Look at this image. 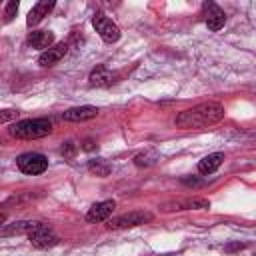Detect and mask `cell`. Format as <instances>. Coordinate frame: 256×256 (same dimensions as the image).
Wrapping results in <instances>:
<instances>
[{
  "mask_svg": "<svg viewBox=\"0 0 256 256\" xmlns=\"http://www.w3.org/2000/svg\"><path fill=\"white\" fill-rule=\"evenodd\" d=\"M224 118V106L218 102H202L196 104L188 110H182L176 118L174 124L178 128H206Z\"/></svg>",
  "mask_w": 256,
  "mask_h": 256,
  "instance_id": "cell-1",
  "label": "cell"
},
{
  "mask_svg": "<svg viewBox=\"0 0 256 256\" xmlns=\"http://www.w3.org/2000/svg\"><path fill=\"white\" fill-rule=\"evenodd\" d=\"M10 136L20 138V140H36V138H44L52 132V120L50 118H28V120H20L14 122L8 128Z\"/></svg>",
  "mask_w": 256,
  "mask_h": 256,
  "instance_id": "cell-2",
  "label": "cell"
},
{
  "mask_svg": "<svg viewBox=\"0 0 256 256\" xmlns=\"http://www.w3.org/2000/svg\"><path fill=\"white\" fill-rule=\"evenodd\" d=\"M16 166H18L20 172L36 176V174L46 172V168H48V158H46L44 154H40V152H24V154H20V156L16 158Z\"/></svg>",
  "mask_w": 256,
  "mask_h": 256,
  "instance_id": "cell-3",
  "label": "cell"
},
{
  "mask_svg": "<svg viewBox=\"0 0 256 256\" xmlns=\"http://www.w3.org/2000/svg\"><path fill=\"white\" fill-rule=\"evenodd\" d=\"M152 220V214L146 212V210H132V212H126L122 216H116L112 220H108V228H114V230H120V228H132V226H140V224H146Z\"/></svg>",
  "mask_w": 256,
  "mask_h": 256,
  "instance_id": "cell-4",
  "label": "cell"
},
{
  "mask_svg": "<svg viewBox=\"0 0 256 256\" xmlns=\"http://www.w3.org/2000/svg\"><path fill=\"white\" fill-rule=\"evenodd\" d=\"M92 26L96 28V32L100 34V38H102L104 42L112 44V42H118V40H120V28H118L110 18H106L102 12L94 14Z\"/></svg>",
  "mask_w": 256,
  "mask_h": 256,
  "instance_id": "cell-5",
  "label": "cell"
},
{
  "mask_svg": "<svg viewBox=\"0 0 256 256\" xmlns=\"http://www.w3.org/2000/svg\"><path fill=\"white\" fill-rule=\"evenodd\" d=\"M28 240H30V244L34 248H52V246L58 244V236L46 224H42L40 228H36L34 232H30L28 234Z\"/></svg>",
  "mask_w": 256,
  "mask_h": 256,
  "instance_id": "cell-6",
  "label": "cell"
},
{
  "mask_svg": "<svg viewBox=\"0 0 256 256\" xmlns=\"http://www.w3.org/2000/svg\"><path fill=\"white\" fill-rule=\"evenodd\" d=\"M116 78H118L116 72L108 70L104 64H98V66L90 72V76H88V84H90L92 88H106V86H112V84L116 82Z\"/></svg>",
  "mask_w": 256,
  "mask_h": 256,
  "instance_id": "cell-7",
  "label": "cell"
},
{
  "mask_svg": "<svg viewBox=\"0 0 256 256\" xmlns=\"http://www.w3.org/2000/svg\"><path fill=\"white\" fill-rule=\"evenodd\" d=\"M202 8H204V16H206V26H208V30H212V32L220 30V28L224 26V22H226L224 10H222L218 4H214V2H204Z\"/></svg>",
  "mask_w": 256,
  "mask_h": 256,
  "instance_id": "cell-8",
  "label": "cell"
},
{
  "mask_svg": "<svg viewBox=\"0 0 256 256\" xmlns=\"http://www.w3.org/2000/svg\"><path fill=\"white\" fill-rule=\"evenodd\" d=\"M114 208H116V202H114V200L98 202V204H94V206L88 210L86 222H90V224H94V222H104V220L110 218V214L114 212Z\"/></svg>",
  "mask_w": 256,
  "mask_h": 256,
  "instance_id": "cell-9",
  "label": "cell"
},
{
  "mask_svg": "<svg viewBox=\"0 0 256 256\" xmlns=\"http://www.w3.org/2000/svg\"><path fill=\"white\" fill-rule=\"evenodd\" d=\"M66 50H68V44H64V42L54 44V46H50L48 50H44V52L38 56V64L44 66V68H50V66L58 64V62L64 58Z\"/></svg>",
  "mask_w": 256,
  "mask_h": 256,
  "instance_id": "cell-10",
  "label": "cell"
},
{
  "mask_svg": "<svg viewBox=\"0 0 256 256\" xmlns=\"http://www.w3.org/2000/svg\"><path fill=\"white\" fill-rule=\"evenodd\" d=\"M98 116V108L96 106H76V108H68L62 118L66 122H84V120H92Z\"/></svg>",
  "mask_w": 256,
  "mask_h": 256,
  "instance_id": "cell-11",
  "label": "cell"
},
{
  "mask_svg": "<svg viewBox=\"0 0 256 256\" xmlns=\"http://www.w3.org/2000/svg\"><path fill=\"white\" fill-rule=\"evenodd\" d=\"M44 222H38V220H20V222H12V224H8L6 228H2L0 230V234L2 236H12V234H30V232H34L36 228H40Z\"/></svg>",
  "mask_w": 256,
  "mask_h": 256,
  "instance_id": "cell-12",
  "label": "cell"
},
{
  "mask_svg": "<svg viewBox=\"0 0 256 256\" xmlns=\"http://www.w3.org/2000/svg\"><path fill=\"white\" fill-rule=\"evenodd\" d=\"M200 208H210V202L204 198H188V200L168 202L162 206V210H166V212H170V210H200Z\"/></svg>",
  "mask_w": 256,
  "mask_h": 256,
  "instance_id": "cell-13",
  "label": "cell"
},
{
  "mask_svg": "<svg viewBox=\"0 0 256 256\" xmlns=\"http://www.w3.org/2000/svg\"><path fill=\"white\" fill-rule=\"evenodd\" d=\"M28 44L36 50H48L54 44V34L50 30H32L28 34Z\"/></svg>",
  "mask_w": 256,
  "mask_h": 256,
  "instance_id": "cell-14",
  "label": "cell"
},
{
  "mask_svg": "<svg viewBox=\"0 0 256 256\" xmlns=\"http://www.w3.org/2000/svg\"><path fill=\"white\" fill-rule=\"evenodd\" d=\"M54 8V2L52 0H42V2H36L32 6V10L28 12V18H26V24L28 26H36L44 16H48V12Z\"/></svg>",
  "mask_w": 256,
  "mask_h": 256,
  "instance_id": "cell-15",
  "label": "cell"
},
{
  "mask_svg": "<svg viewBox=\"0 0 256 256\" xmlns=\"http://www.w3.org/2000/svg\"><path fill=\"white\" fill-rule=\"evenodd\" d=\"M224 162V154L222 152H214V154H208L204 156L200 162H198V172L200 174H212L216 172Z\"/></svg>",
  "mask_w": 256,
  "mask_h": 256,
  "instance_id": "cell-16",
  "label": "cell"
},
{
  "mask_svg": "<svg viewBox=\"0 0 256 256\" xmlns=\"http://www.w3.org/2000/svg\"><path fill=\"white\" fill-rule=\"evenodd\" d=\"M88 170H90L92 174H96V176L104 178V176H108V174L112 172V166H110L106 160L98 158V160H90V162H88Z\"/></svg>",
  "mask_w": 256,
  "mask_h": 256,
  "instance_id": "cell-17",
  "label": "cell"
},
{
  "mask_svg": "<svg viewBox=\"0 0 256 256\" xmlns=\"http://www.w3.org/2000/svg\"><path fill=\"white\" fill-rule=\"evenodd\" d=\"M156 162V154L154 152H142L138 156H134V164L136 166H152Z\"/></svg>",
  "mask_w": 256,
  "mask_h": 256,
  "instance_id": "cell-18",
  "label": "cell"
},
{
  "mask_svg": "<svg viewBox=\"0 0 256 256\" xmlns=\"http://www.w3.org/2000/svg\"><path fill=\"white\" fill-rule=\"evenodd\" d=\"M60 154L66 158V160H72L76 156V144L74 142H64L62 148H60Z\"/></svg>",
  "mask_w": 256,
  "mask_h": 256,
  "instance_id": "cell-19",
  "label": "cell"
},
{
  "mask_svg": "<svg viewBox=\"0 0 256 256\" xmlns=\"http://www.w3.org/2000/svg\"><path fill=\"white\" fill-rule=\"evenodd\" d=\"M16 12H18V2H16V0H10V2L6 4V10H4V20L10 22V20L16 16Z\"/></svg>",
  "mask_w": 256,
  "mask_h": 256,
  "instance_id": "cell-20",
  "label": "cell"
},
{
  "mask_svg": "<svg viewBox=\"0 0 256 256\" xmlns=\"http://www.w3.org/2000/svg\"><path fill=\"white\" fill-rule=\"evenodd\" d=\"M18 114H20V112H18V110H12V108H8V110H0V124L18 118Z\"/></svg>",
  "mask_w": 256,
  "mask_h": 256,
  "instance_id": "cell-21",
  "label": "cell"
},
{
  "mask_svg": "<svg viewBox=\"0 0 256 256\" xmlns=\"http://www.w3.org/2000/svg\"><path fill=\"white\" fill-rule=\"evenodd\" d=\"M82 148H84V150H94V142H92V140H84Z\"/></svg>",
  "mask_w": 256,
  "mask_h": 256,
  "instance_id": "cell-22",
  "label": "cell"
},
{
  "mask_svg": "<svg viewBox=\"0 0 256 256\" xmlns=\"http://www.w3.org/2000/svg\"><path fill=\"white\" fill-rule=\"evenodd\" d=\"M240 248H244V244H232V246H226L228 252H232V250H240Z\"/></svg>",
  "mask_w": 256,
  "mask_h": 256,
  "instance_id": "cell-23",
  "label": "cell"
},
{
  "mask_svg": "<svg viewBox=\"0 0 256 256\" xmlns=\"http://www.w3.org/2000/svg\"><path fill=\"white\" fill-rule=\"evenodd\" d=\"M2 222H4V214H0V224H2Z\"/></svg>",
  "mask_w": 256,
  "mask_h": 256,
  "instance_id": "cell-24",
  "label": "cell"
}]
</instances>
